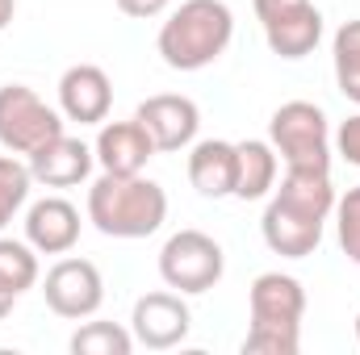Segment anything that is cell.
I'll return each mask as SVG.
<instances>
[{"label": "cell", "mask_w": 360, "mask_h": 355, "mask_svg": "<svg viewBox=\"0 0 360 355\" xmlns=\"http://www.w3.org/2000/svg\"><path fill=\"white\" fill-rule=\"evenodd\" d=\"M335 151H340L352 168H360V113H352L348 121H340V130H335Z\"/></svg>", "instance_id": "25"}, {"label": "cell", "mask_w": 360, "mask_h": 355, "mask_svg": "<svg viewBox=\"0 0 360 355\" xmlns=\"http://www.w3.org/2000/svg\"><path fill=\"white\" fill-rule=\"evenodd\" d=\"M25 243L38 255H68L80 243V209L63 196H42L25 209Z\"/></svg>", "instance_id": "11"}, {"label": "cell", "mask_w": 360, "mask_h": 355, "mask_svg": "<svg viewBox=\"0 0 360 355\" xmlns=\"http://www.w3.org/2000/svg\"><path fill=\"white\" fill-rule=\"evenodd\" d=\"M331 59H335V84H340V92L352 105H360V17L356 21H344L335 29Z\"/></svg>", "instance_id": "19"}, {"label": "cell", "mask_w": 360, "mask_h": 355, "mask_svg": "<svg viewBox=\"0 0 360 355\" xmlns=\"http://www.w3.org/2000/svg\"><path fill=\"white\" fill-rule=\"evenodd\" d=\"M63 113L51 109L42 96L25 84H4L0 88V147L13 155H34L42 142L63 134Z\"/></svg>", "instance_id": "5"}, {"label": "cell", "mask_w": 360, "mask_h": 355, "mask_svg": "<svg viewBox=\"0 0 360 355\" xmlns=\"http://www.w3.org/2000/svg\"><path fill=\"white\" fill-rule=\"evenodd\" d=\"M13 13H17V0H0V34L8 29V21H13Z\"/></svg>", "instance_id": "28"}, {"label": "cell", "mask_w": 360, "mask_h": 355, "mask_svg": "<svg viewBox=\"0 0 360 355\" xmlns=\"http://www.w3.org/2000/svg\"><path fill=\"white\" fill-rule=\"evenodd\" d=\"M30 159V176L34 184H46V188H72V184H84L92 172V163H96V155H92L89 142H80V138H72L68 130L63 134H55L51 142H42L34 155H25Z\"/></svg>", "instance_id": "13"}, {"label": "cell", "mask_w": 360, "mask_h": 355, "mask_svg": "<svg viewBox=\"0 0 360 355\" xmlns=\"http://www.w3.org/2000/svg\"><path fill=\"white\" fill-rule=\"evenodd\" d=\"M89 222L105 239H151L168 222V192L143 172H101L89 188Z\"/></svg>", "instance_id": "1"}, {"label": "cell", "mask_w": 360, "mask_h": 355, "mask_svg": "<svg viewBox=\"0 0 360 355\" xmlns=\"http://www.w3.org/2000/svg\"><path fill=\"white\" fill-rule=\"evenodd\" d=\"M193 330V314L184 305V293H147L134 301L130 314V335L147 351H168L180 347Z\"/></svg>", "instance_id": "7"}, {"label": "cell", "mask_w": 360, "mask_h": 355, "mask_svg": "<svg viewBox=\"0 0 360 355\" xmlns=\"http://www.w3.org/2000/svg\"><path fill=\"white\" fill-rule=\"evenodd\" d=\"M92 155H96L101 172L134 176V172H143L160 151H155L151 134L143 130V121L130 117V121H101V134H96V142H92Z\"/></svg>", "instance_id": "10"}, {"label": "cell", "mask_w": 360, "mask_h": 355, "mask_svg": "<svg viewBox=\"0 0 360 355\" xmlns=\"http://www.w3.org/2000/svg\"><path fill=\"white\" fill-rule=\"evenodd\" d=\"M38 284V251L17 239H0V288L21 297Z\"/></svg>", "instance_id": "20"}, {"label": "cell", "mask_w": 360, "mask_h": 355, "mask_svg": "<svg viewBox=\"0 0 360 355\" xmlns=\"http://www.w3.org/2000/svg\"><path fill=\"white\" fill-rule=\"evenodd\" d=\"M319 38H323V13H319L314 0H297L285 13H276V17L264 21V42H269L272 55H281V59L314 55Z\"/></svg>", "instance_id": "14"}, {"label": "cell", "mask_w": 360, "mask_h": 355, "mask_svg": "<svg viewBox=\"0 0 360 355\" xmlns=\"http://www.w3.org/2000/svg\"><path fill=\"white\" fill-rule=\"evenodd\" d=\"M222 272H226V255L205 230H176L160 251V280L184 297L210 293L222 280Z\"/></svg>", "instance_id": "4"}, {"label": "cell", "mask_w": 360, "mask_h": 355, "mask_svg": "<svg viewBox=\"0 0 360 355\" xmlns=\"http://www.w3.org/2000/svg\"><path fill=\"white\" fill-rule=\"evenodd\" d=\"M356 343H360V314H356Z\"/></svg>", "instance_id": "30"}, {"label": "cell", "mask_w": 360, "mask_h": 355, "mask_svg": "<svg viewBox=\"0 0 360 355\" xmlns=\"http://www.w3.org/2000/svg\"><path fill=\"white\" fill-rule=\"evenodd\" d=\"M289 4H297V0H252V8H256V17H260V25H264L269 17H276V13H285Z\"/></svg>", "instance_id": "27"}, {"label": "cell", "mask_w": 360, "mask_h": 355, "mask_svg": "<svg viewBox=\"0 0 360 355\" xmlns=\"http://www.w3.org/2000/svg\"><path fill=\"white\" fill-rule=\"evenodd\" d=\"M13 305H17V297H13V293H4V288H0V322H4V318H8V314H13Z\"/></svg>", "instance_id": "29"}, {"label": "cell", "mask_w": 360, "mask_h": 355, "mask_svg": "<svg viewBox=\"0 0 360 355\" xmlns=\"http://www.w3.org/2000/svg\"><path fill=\"white\" fill-rule=\"evenodd\" d=\"M323 226H327V222L306 217V213L289 209V205L276 201V196L269 201V209H264V217H260L264 247H269L272 255H281V260H306V255H314L319 243H323Z\"/></svg>", "instance_id": "12"}, {"label": "cell", "mask_w": 360, "mask_h": 355, "mask_svg": "<svg viewBox=\"0 0 360 355\" xmlns=\"http://www.w3.org/2000/svg\"><path fill=\"white\" fill-rule=\"evenodd\" d=\"M302 347V326H276V322H252L243 351L252 355H297Z\"/></svg>", "instance_id": "23"}, {"label": "cell", "mask_w": 360, "mask_h": 355, "mask_svg": "<svg viewBox=\"0 0 360 355\" xmlns=\"http://www.w3.org/2000/svg\"><path fill=\"white\" fill-rule=\"evenodd\" d=\"M143 121V130L151 134L155 151L160 155H176V151H188L197 142V130H201V109L180 96V92H160V96H147L134 113Z\"/></svg>", "instance_id": "8"}, {"label": "cell", "mask_w": 360, "mask_h": 355, "mask_svg": "<svg viewBox=\"0 0 360 355\" xmlns=\"http://www.w3.org/2000/svg\"><path fill=\"white\" fill-rule=\"evenodd\" d=\"M113 109V84L96 63H76L59 76V113L76 126H101Z\"/></svg>", "instance_id": "9"}, {"label": "cell", "mask_w": 360, "mask_h": 355, "mask_svg": "<svg viewBox=\"0 0 360 355\" xmlns=\"http://www.w3.org/2000/svg\"><path fill=\"white\" fill-rule=\"evenodd\" d=\"M335 234H340V251L348 255V264L360 267V184L335 201Z\"/></svg>", "instance_id": "24"}, {"label": "cell", "mask_w": 360, "mask_h": 355, "mask_svg": "<svg viewBox=\"0 0 360 355\" xmlns=\"http://www.w3.org/2000/svg\"><path fill=\"white\" fill-rule=\"evenodd\" d=\"M239 151V176H235V196L239 201H260L276 188V151L264 138H243L235 142Z\"/></svg>", "instance_id": "18"}, {"label": "cell", "mask_w": 360, "mask_h": 355, "mask_svg": "<svg viewBox=\"0 0 360 355\" xmlns=\"http://www.w3.org/2000/svg\"><path fill=\"white\" fill-rule=\"evenodd\" d=\"M235 176H239V151L235 142L226 138H201L188 147V184L210 196V201H222V196H235Z\"/></svg>", "instance_id": "15"}, {"label": "cell", "mask_w": 360, "mask_h": 355, "mask_svg": "<svg viewBox=\"0 0 360 355\" xmlns=\"http://www.w3.org/2000/svg\"><path fill=\"white\" fill-rule=\"evenodd\" d=\"M235 38V13L222 0H184L160 25V59L172 72H201L226 55Z\"/></svg>", "instance_id": "2"}, {"label": "cell", "mask_w": 360, "mask_h": 355, "mask_svg": "<svg viewBox=\"0 0 360 355\" xmlns=\"http://www.w3.org/2000/svg\"><path fill=\"white\" fill-rule=\"evenodd\" d=\"M172 0H117V8L134 21H151V17H164Z\"/></svg>", "instance_id": "26"}, {"label": "cell", "mask_w": 360, "mask_h": 355, "mask_svg": "<svg viewBox=\"0 0 360 355\" xmlns=\"http://www.w3.org/2000/svg\"><path fill=\"white\" fill-rule=\"evenodd\" d=\"M248 305H252V322L302 326V314H306V288H302V280H297V276L264 272V276H256V280H252Z\"/></svg>", "instance_id": "16"}, {"label": "cell", "mask_w": 360, "mask_h": 355, "mask_svg": "<svg viewBox=\"0 0 360 355\" xmlns=\"http://www.w3.org/2000/svg\"><path fill=\"white\" fill-rule=\"evenodd\" d=\"M269 142L293 172H331V126L310 100H285L272 113Z\"/></svg>", "instance_id": "3"}, {"label": "cell", "mask_w": 360, "mask_h": 355, "mask_svg": "<svg viewBox=\"0 0 360 355\" xmlns=\"http://www.w3.org/2000/svg\"><path fill=\"white\" fill-rule=\"evenodd\" d=\"M30 188H34L30 163H21L13 151L0 155V230L17 217V209L30 201Z\"/></svg>", "instance_id": "22"}, {"label": "cell", "mask_w": 360, "mask_h": 355, "mask_svg": "<svg viewBox=\"0 0 360 355\" xmlns=\"http://www.w3.org/2000/svg\"><path fill=\"white\" fill-rule=\"evenodd\" d=\"M42 297H46V309L68 318V322H80L92 318L105 301V280H101V267L92 260H59V264L46 272L42 280Z\"/></svg>", "instance_id": "6"}, {"label": "cell", "mask_w": 360, "mask_h": 355, "mask_svg": "<svg viewBox=\"0 0 360 355\" xmlns=\"http://www.w3.org/2000/svg\"><path fill=\"white\" fill-rule=\"evenodd\" d=\"M272 196L285 201L289 209L306 213V217H319V222H327L335 213V201H340L331 172H293V168H285L281 188H272Z\"/></svg>", "instance_id": "17"}, {"label": "cell", "mask_w": 360, "mask_h": 355, "mask_svg": "<svg viewBox=\"0 0 360 355\" xmlns=\"http://www.w3.org/2000/svg\"><path fill=\"white\" fill-rule=\"evenodd\" d=\"M72 351L76 355H130L134 351V335L117 322H84L72 335Z\"/></svg>", "instance_id": "21"}]
</instances>
